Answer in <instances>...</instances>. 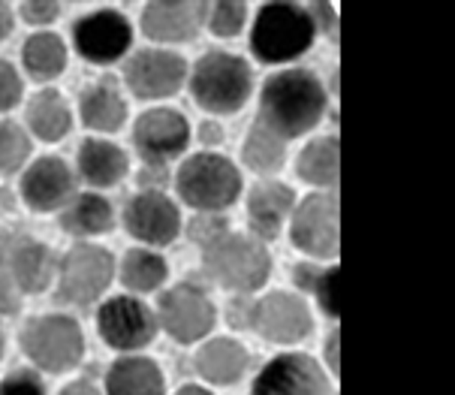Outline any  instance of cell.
Here are the masks:
<instances>
[{
  "instance_id": "obj_1",
  "label": "cell",
  "mask_w": 455,
  "mask_h": 395,
  "mask_svg": "<svg viewBox=\"0 0 455 395\" xmlns=\"http://www.w3.org/2000/svg\"><path fill=\"white\" fill-rule=\"evenodd\" d=\"M326 88L311 69L290 67L275 73L262 88V124L283 139L311 133L326 115Z\"/></svg>"
},
{
  "instance_id": "obj_2",
  "label": "cell",
  "mask_w": 455,
  "mask_h": 395,
  "mask_svg": "<svg viewBox=\"0 0 455 395\" xmlns=\"http://www.w3.org/2000/svg\"><path fill=\"white\" fill-rule=\"evenodd\" d=\"M317 21L299 4H266L253 21L251 49L262 64H287L314 45Z\"/></svg>"
},
{
  "instance_id": "obj_3",
  "label": "cell",
  "mask_w": 455,
  "mask_h": 395,
  "mask_svg": "<svg viewBox=\"0 0 455 395\" xmlns=\"http://www.w3.org/2000/svg\"><path fill=\"white\" fill-rule=\"evenodd\" d=\"M253 73L238 55L229 52H208L196 60L190 73V91L196 103L208 112H238L251 97Z\"/></svg>"
},
{
  "instance_id": "obj_4",
  "label": "cell",
  "mask_w": 455,
  "mask_h": 395,
  "mask_svg": "<svg viewBox=\"0 0 455 395\" xmlns=\"http://www.w3.org/2000/svg\"><path fill=\"white\" fill-rule=\"evenodd\" d=\"M205 269L220 286L235 293H253L268 281L272 257L259 238L223 232L205 247Z\"/></svg>"
},
{
  "instance_id": "obj_5",
  "label": "cell",
  "mask_w": 455,
  "mask_h": 395,
  "mask_svg": "<svg viewBox=\"0 0 455 395\" xmlns=\"http://www.w3.org/2000/svg\"><path fill=\"white\" fill-rule=\"evenodd\" d=\"M179 193L188 206L203 212H220L242 193V175L223 154H194L179 169Z\"/></svg>"
},
{
  "instance_id": "obj_6",
  "label": "cell",
  "mask_w": 455,
  "mask_h": 395,
  "mask_svg": "<svg viewBox=\"0 0 455 395\" xmlns=\"http://www.w3.org/2000/svg\"><path fill=\"white\" fill-rule=\"evenodd\" d=\"M290 238L302 254L314 260L335 257L341 245V214H338V197L331 193H314L302 199L292 212Z\"/></svg>"
},
{
  "instance_id": "obj_7",
  "label": "cell",
  "mask_w": 455,
  "mask_h": 395,
  "mask_svg": "<svg viewBox=\"0 0 455 395\" xmlns=\"http://www.w3.org/2000/svg\"><path fill=\"white\" fill-rule=\"evenodd\" d=\"M25 351L45 371H64L69 366H76L84 351L79 323L60 314L40 317V320L28 323Z\"/></svg>"
},
{
  "instance_id": "obj_8",
  "label": "cell",
  "mask_w": 455,
  "mask_h": 395,
  "mask_svg": "<svg viewBox=\"0 0 455 395\" xmlns=\"http://www.w3.org/2000/svg\"><path fill=\"white\" fill-rule=\"evenodd\" d=\"M251 326L259 338L272 344H299L311 335L314 314L305 305V299L292 293H268L251 308Z\"/></svg>"
},
{
  "instance_id": "obj_9",
  "label": "cell",
  "mask_w": 455,
  "mask_h": 395,
  "mask_svg": "<svg viewBox=\"0 0 455 395\" xmlns=\"http://www.w3.org/2000/svg\"><path fill=\"white\" fill-rule=\"evenodd\" d=\"M160 323L181 344H194L214 329V305L199 286H175L160 299Z\"/></svg>"
},
{
  "instance_id": "obj_10",
  "label": "cell",
  "mask_w": 455,
  "mask_h": 395,
  "mask_svg": "<svg viewBox=\"0 0 455 395\" xmlns=\"http://www.w3.org/2000/svg\"><path fill=\"white\" fill-rule=\"evenodd\" d=\"M251 395H326V375L307 353H281L259 371Z\"/></svg>"
},
{
  "instance_id": "obj_11",
  "label": "cell",
  "mask_w": 455,
  "mask_h": 395,
  "mask_svg": "<svg viewBox=\"0 0 455 395\" xmlns=\"http://www.w3.org/2000/svg\"><path fill=\"white\" fill-rule=\"evenodd\" d=\"M97 326L100 335L115 351H139L154 338L157 332V323L148 308L142 302L130 299V296H118L109 299L97 314Z\"/></svg>"
},
{
  "instance_id": "obj_12",
  "label": "cell",
  "mask_w": 455,
  "mask_h": 395,
  "mask_svg": "<svg viewBox=\"0 0 455 395\" xmlns=\"http://www.w3.org/2000/svg\"><path fill=\"white\" fill-rule=\"evenodd\" d=\"M184 79H188L184 58L166 49H145L127 64V85L142 100H160V97L179 94Z\"/></svg>"
},
{
  "instance_id": "obj_13",
  "label": "cell",
  "mask_w": 455,
  "mask_h": 395,
  "mask_svg": "<svg viewBox=\"0 0 455 395\" xmlns=\"http://www.w3.org/2000/svg\"><path fill=\"white\" fill-rule=\"evenodd\" d=\"M136 149L148 164H166L179 157L190 142V124L175 109H151L136 121Z\"/></svg>"
},
{
  "instance_id": "obj_14",
  "label": "cell",
  "mask_w": 455,
  "mask_h": 395,
  "mask_svg": "<svg viewBox=\"0 0 455 395\" xmlns=\"http://www.w3.org/2000/svg\"><path fill=\"white\" fill-rule=\"evenodd\" d=\"M115 262L109 251L94 245H79L67 254L64 272H60V293L73 302H94L109 286Z\"/></svg>"
},
{
  "instance_id": "obj_15",
  "label": "cell",
  "mask_w": 455,
  "mask_h": 395,
  "mask_svg": "<svg viewBox=\"0 0 455 395\" xmlns=\"http://www.w3.org/2000/svg\"><path fill=\"white\" fill-rule=\"evenodd\" d=\"M73 40L82 58L97 60V64H109V60H118L130 49L133 30H130V21L121 12L106 10L76 21Z\"/></svg>"
},
{
  "instance_id": "obj_16",
  "label": "cell",
  "mask_w": 455,
  "mask_h": 395,
  "mask_svg": "<svg viewBox=\"0 0 455 395\" xmlns=\"http://www.w3.org/2000/svg\"><path fill=\"white\" fill-rule=\"evenodd\" d=\"M127 230L148 245H169L181 230V214L172 199L160 190H142L127 206Z\"/></svg>"
},
{
  "instance_id": "obj_17",
  "label": "cell",
  "mask_w": 455,
  "mask_h": 395,
  "mask_svg": "<svg viewBox=\"0 0 455 395\" xmlns=\"http://www.w3.org/2000/svg\"><path fill=\"white\" fill-rule=\"evenodd\" d=\"M73 190V175L69 166L60 157H43L28 169L21 178V193H25V203L36 212H52L60 208L64 199Z\"/></svg>"
},
{
  "instance_id": "obj_18",
  "label": "cell",
  "mask_w": 455,
  "mask_h": 395,
  "mask_svg": "<svg viewBox=\"0 0 455 395\" xmlns=\"http://www.w3.org/2000/svg\"><path fill=\"white\" fill-rule=\"evenodd\" d=\"M205 10L199 4H148L142 10V30L151 40L181 43L190 40L203 25Z\"/></svg>"
},
{
  "instance_id": "obj_19",
  "label": "cell",
  "mask_w": 455,
  "mask_h": 395,
  "mask_svg": "<svg viewBox=\"0 0 455 395\" xmlns=\"http://www.w3.org/2000/svg\"><path fill=\"white\" fill-rule=\"evenodd\" d=\"M296 212V193L281 181H268L259 184L251 193L248 214H251V227L259 238H275L283 230L287 218H292Z\"/></svg>"
},
{
  "instance_id": "obj_20",
  "label": "cell",
  "mask_w": 455,
  "mask_h": 395,
  "mask_svg": "<svg viewBox=\"0 0 455 395\" xmlns=\"http://www.w3.org/2000/svg\"><path fill=\"white\" fill-rule=\"evenodd\" d=\"M248 366H251V353L233 338H214L196 353L199 375L218 386H229V383L242 381Z\"/></svg>"
},
{
  "instance_id": "obj_21",
  "label": "cell",
  "mask_w": 455,
  "mask_h": 395,
  "mask_svg": "<svg viewBox=\"0 0 455 395\" xmlns=\"http://www.w3.org/2000/svg\"><path fill=\"white\" fill-rule=\"evenodd\" d=\"M106 390L109 395H164V375L145 356H127L109 368Z\"/></svg>"
},
{
  "instance_id": "obj_22",
  "label": "cell",
  "mask_w": 455,
  "mask_h": 395,
  "mask_svg": "<svg viewBox=\"0 0 455 395\" xmlns=\"http://www.w3.org/2000/svg\"><path fill=\"white\" fill-rule=\"evenodd\" d=\"M341 175V145L335 136H320L299 154V178L317 188H335Z\"/></svg>"
},
{
  "instance_id": "obj_23",
  "label": "cell",
  "mask_w": 455,
  "mask_h": 395,
  "mask_svg": "<svg viewBox=\"0 0 455 395\" xmlns=\"http://www.w3.org/2000/svg\"><path fill=\"white\" fill-rule=\"evenodd\" d=\"M82 175L97 188H112L127 175V154L103 139H88L79 154Z\"/></svg>"
},
{
  "instance_id": "obj_24",
  "label": "cell",
  "mask_w": 455,
  "mask_h": 395,
  "mask_svg": "<svg viewBox=\"0 0 455 395\" xmlns=\"http://www.w3.org/2000/svg\"><path fill=\"white\" fill-rule=\"evenodd\" d=\"M12 272L21 293H40L52 278V260L43 245L12 236Z\"/></svg>"
},
{
  "instance_id": "obj_25",
  "label": "cell",
  "mask_w": 455,
  "mask_h": 395,
  "mask_svg": "<svg viewBox=\"0 0 455 395\" xmlns=\"http://www.w3.org/2000/svg\"><path fill=\"white\" fill-rule=\"evenodd\" d=\"M242 157L253 173L272 175L283 166V160H287V139L277 136L275 130H268L262 121H257L251 127L248 139H244Z\"/></svg>"
},
{
  "instance_id": "obj_26",
  "label": "cell",
  "mask_w": 455,
  "mask_h": 395,
  "mask_svg": "<svg viewBox=\"0 0 455 395\" xmlns=\"http://www.w3.org/2000/svg\"><path fill=\"white\" fill-rule=\"evenodd\" d=\"M82 118L94 130H118L127 118V103L112 85H97L82 97Z\"/></svg>"
},
{
  "instance_id": "obj_27",
  "label": "cell",
  "mask_w": 455,
  "mask_h": 395,
  "mask_svg": "<svg viewBox=\"0 0 455 395\" xmlns=\"http://www.w3.org/2000/svg\"><path fill=\"white\" fill-rule=\"evenodd\" d=\"M28 121H30V127H34L36 136L55 142V139L67 136L69 109H67L64 100H60V94H55V91H43V94H36L34 103H30Z\"/></svg>"
},
{
  "instance_id": "obj_28",
  "label": "cell",
  "mask_w": 455,
  "mask_h": 395,
  "mask_svg": "<svg viewBox=\"0 0 455 395\" xmlns=\"http://www.w3.org/2000/svg\"><path fill=\"white\" fill-rule=\"evenodd\" d=\"M296 278H299V284H302L305 290H311L314 296H317L320 308L329 317L341 314V272H338V266L320 269V266L305 262V266L296 269Z\"/></svg>"
},
{
  "instance_id": "obj_29",
  "label": "cell",
  "mask_w": 455,
  "mask_h": 395,
  "mask_svg": "<svg viewBox=\"0 0 455 395\" xmlns=\"http://www.w3.org/2000/svg\"><path fill=\"white\" fill-rule=\"evenodd\" d=\"M67 49L55 34H36L25 45V64L36 79H55L64 69Z\"/></svg>"
},
{
  "instance_id": "obj_30",
  "label": "cell",
  "mask_w": 455,
  "mask_h": 395,
  "mask_svg": "<svg viewBox=\"0 0 455 395\" xmlns=\"http://www.w3.org/2000/svg\"><path fill=\"white\" fill-rule=\"evenodd\" d=\"M121 278H124L130 290L151 293L166 281V262L151 251H130L124 257V266H121Z\"/></svg>"
},
{
  "instance_id": "obj_31",
  "label": "cell",
  "mask_w": 455,
  "mask_h": 395,
  "mask_svg": "<svg viewBox=\"0 0 455 395\" xmlns=\"http://www.w3.org/2000/svg\"><path fill=\"white\" fill-rule=\"evenodd\" d=\"M64 227L79 232V236H97L112 227V206L103 197L94 193H84L76 199V206L69 208V214L64 218Z\"/></svg>"
},
{
  "instance_id": "obj_32",
  "label": "cell",
  "mask_w": 455,
  "mask_h": 395,
  "mask_svg": "<svg viewBox=\"0 0 455 395\" xmlns=\"http://www.w3.org/2000/svg\"><path fill=\"white\" fill-rule=\"evenodd\" d=\"M30 142L21 133V127H15L10 121H0V173H15L21 166V160L28 157Z\"/></svg>"
},
{
  "instance_id": "obj_33",
  "label": "cell",
  "mask_w": 455,
  "mask_h": 395,
  "mask_svg": "<svg viewBox=\"0 0 455 395\" xmlns=\"http://www.w3.org/2000/svg\"><path fill=\"white\" fill-rule=\"evenodd\" d=\"M19 293L12 272V236H0V314H12L19 308Z\"/></svg>"
},
{
  "instance_id": "obj_34",
  "label": "cell",
  "mask_w": 455,
  "mask_h": 395,
  "mask_svg": "<svg viewBox=\"0 0 455 395\" xmlns=\"http://www.w3.org/2000/svg\"><path fill=\"white\" fill-rule=\"evenodd\" d=\"M208 12H212L208 15V25H212L218 36H235L244 28V15H248L244 4H214Z\"/></svg>"
},
{
  "instance_id": "obj_35",
  "label": "cell",
  "mask_w": 455,
  "mask_h": 395,
  "mask_svg": "<svg viewBox=\"0 0 455 395\" xmlns=\"http://www.w3.org/2000/svg\"><path fill=\"white\" fill-rule=\"evenodd\" d=\"M19 97H21L19 76H15V69L6 64V60H0V112L19 103Z\"/></svg>"
},
{
  "instance_id": "obj_36",
  "label": "cell",
  "mask_w": 455,
  "mask_h": 395,
  "mask_svg": "<svg viewBox=\"0 0 455 395\" xmlns=\"http://www.w3.org/2000/svg\"><path fill=\"white\" fill-rule=\"evenodd\" d=\"M0 395H45V392L34 375H25V371H21V375H12L0 383Z\"/></svg>"
},
{
  "instance_id": "obj_37",
  "label": "cell",
  "mask_w": 455,
  "mask_h": 395,
  "mask_svg": "<svg viewBox=\"0 0 455 395\" xmlns=\"http://www.w3.org/2000/svg\"><path fill=\"white\" fill-rule=\"evenodd\" d=\"M21 15L28 21H52L58 15V4H21Z\"/></svg>"
},
{
  "instance_id": "obj_38",
  "label": "cell",
  "mask_w": 455,
  "mask_h": 395,
  "mask_svg": "<svg viewBox=\"0 0 455 395\" xmlns=\"http://www.w3.org/2000/svg\"><path fill=\"white\" fill-rule=\"evenodd\" d=\"M326 359H329V368L338 375V332H331L326 341Z\"/></svg>"
},
{
  "instance_id": "obj_39",
  "label": "cell",
  "mask_w": 455,
  "mask_h": 395,
  "mask_svg": "<svg viewBox=\"0 0 455 395\" xmlns=\"http://www.w3.org/2000/svg\"><path fill=\"white\" fill-rule=\"evenodd\" d=\"M220 139H223V130L218 127V124H212V121L203 124V142H208V145H218Z\"/></svg>"
},
{
  "instance_id": "obj_40",
  "label": "cell",
  "mask_w": 455,
  "mask_h": 395,
  "mask_svg": "<svg viewBox=\"0 0 455 395\" xmlns=\"http://www.w3.org/2000/svg\"><path fill=\"white\" fill-rule=\"evenodd\" d=\"M60 395H100V392H97V390H94V386H91V383L79 381V383H69L67 390L60 392Z\"/></svg>"
},
{
  "instance_id": "obj_41",
  "label": "cell",
  "mask_w": 455,
  "mask_h": 395,
  "mask_svg": "<svg viewBox=\"0 0 455 395\" xmlns=\"http://www.w3.org/2000/svg\"><path fill=\"white\" fill-rule=\"evenodd\" d=\"M175 395H212V392H208L205 386H194V383H188V386H181V390L175 392Z\"/></svg>"
},
{
  "instance_id": "obj_42",
  "label": "cell",
  "mask_w": 455,
  "mask_h": 395,
  "mask_svg": "<svg viewBox=\"0 0 455 395\" xmlns=\"http://www.w3.org/2000/svg\"><path fill=\"white\" fill-rule=\"evenodd\" d=\"M0 351H4V338H0Z\"/></svg>"
}]
</instances>
